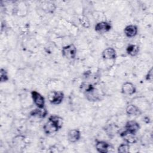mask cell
<instances>
[{"label": "cell", "instance_id": "obj_11", "mask_svg": "<svg viewBox=\"0 0 153 153\" xmlns=\"http://www.w3.org/2000/svg\"><path fill=\"white\" fill-rule=\"evenodd\" d=\"M137 30L138 29L136 26L133 25H129L124 28V32L127 37L133 38L137 35Z\"/></svg>", "mask_w": 153, "mask_h": 153}, {"label": "cell", "instance_id": "obj_21", "mask_svg": "<svg viewBox=\"0 0 153 153\" xmlns=\"http://www.w3.org/2000/svg\"><path fill=\"white\" fill-rule=\"evenodd\" d=\"M152 78H153V74H152V68H151L147 73L145 78L146 81H148L149 82L152 81Z\"/></svg>", "mask_w": 153, "mask_h": 153}, {"label": "cell", "instance_id": "obj_8", "mask_svg": "<svg viewBox=\"0 0 153 153\" xmlns=\"http://www.w3.org/2000/svg\"><path fill=\"white\" fill-rule=\"evenodd\" d=\"M102 56L105 60H114L117 57L116 51L112 47H108L103 51Z\"/></svg>", "mask_w": 153, "mask_h": 153}, {"label": "cell", "instance_id": "obj_2", "mask_svg": "<svg viewBox=\"0 0 153 153\" xmlns=\"http://www.w3.org/2000/svg\"><path fill=\"white\" fill-rule=\"evenodd\" d=\"M64 98V94L61 91H53L48 96L49 102L53 105H59L62 103Z\"/></svg>", "mask_w": 153, "mask_h": 153}, {"label": "cell", "instance_id": "obj_1", "mask_svg": "<svg viewBox=\"0 0 153 153\" xmlns=\"http://www.w3.org/2000/svg\"><path fill=\"white\" fill-rule=\"evenodd\" d=\"M62 54L68 59H74L76 54V48L73 44L66 45L62 49Z\"/></svg>", "mask_w": 153, "mask_h": 153}, {"label": "cell", "instance_id": "obj_13", "mask_svg": "<svg viewBox=\"0 0 153 153\" xmlns=\"http://www.w3.org/2000/svg\"><path fill=\"white\" fill-rule=\"evenodd\" d=\"M110 147V145L105 141H97L96 143V148L99 152L106 153L108 152V149Z\"/></svg>", "mask_w": 153, "mask_h": 153}, {"label": "cell", "instance_id": "obj_4", "mask_svg": "<svg viewBox=\"0 0 153 153\" xmlns=\"http://www.w3.org/2000/svg\"><path fill=\"white\" fill-rule=\"evenodd\" d=\"M120 135L127 143L133 144L136 143L137 141V137L136 136L135 134H132L126 131V130L124 131H121L120 133Z\"/></svg>", "mask_w": 153, "mask_h": 153}, {"label": "cell", "instance_id": "obj_12", "mask_svg": "<svg viewBox=\"0 0 153 153\" xmlns=\"http://www.w3.org/2000/svg\"><path fill=\"white\" fill-rule=\"evenodd\" d=\"M47 114H48L47 110L45 108H37L30 112V116L39 118H45L47 116Z\"/></svg>", "mask_w": 153, "mask_h": 153}, {"label": "cell", "instance_id": "obj_14", "mask_svg": "<svg viewBox=\"0 0 153 153\" xmlns=\"http://www.w3.org/2000/svg\"><path fill=\"white\" fill-rule=\"evenodd\" d=\"M104 130L109 137L112 138L118 133L119 128L117 125L111 124L105 127Z\"/></svg>", "mask_w": 153, "mask_h": 153}, {"label": "cell", "instance_id": "obj_6", "mask_svg": "<svg viewBox=\"0 0 153 153\" xmlns=\"http://www.w3.org/2000/svg\"><path fill=\"white\" fill-rule=\"evenodd\" d=\"M136 89L133 84L130 82H124L121 87V92L122 93L131 96L136 93Z\"/></svg>", "mask_w": 153, "mask_h": 153}, {"label": "cell", "instance_id": "obj_9", "mask_svg": "<svg viewBox=\"0 0 153 153\" xmlns=\"http://www.w3.org/2000/svg\"><path fill=\"white\" fill-rule=\"evenodd\" d=\"M81 137V132L78 129H72L68 133V138L70 142L75 143L79 140Z\"/></svg>", "mask_w": 153, "mask_h": 153}, {"label": "cell", "instance_id": "obj_10", "mask_svg": "<svg viewBox=\"0 0 153 153\" xmlns=\"http://www.w3.org/2000/svg\"><path fill=\"white\" fill-rule=\"evenodd\" d=\"M43 130L44 133L46 134L50 135L57 132L59 130V128L51 121L49 120L44 125Z\"/></svg>", "mask_w": 153, "mask_h": 153}, {"label": "cell", "instance_id": "obj_20", "mask_svg": "<svg viewBox=\"0 0 153 153\" xmlns=\"http://www.w3.org/2000/svg\"><path fill=\"white\" fill-rule=\"evenodd\" d=\"M130 149V146L128 143H121L118 148V152L121 153L128 152Z\"/></svg>", "mask_w": 153, "mask_h": 153}, {"label": "cell", "instance_id": "obj_15", "mask_svg": "<svg viewBox=\"0 0 153 153\" xmlns=\"http://www.w3.org/2000/svg\"><path fill=\"white\" fill-rule=\"evenodd\" d=\"M126 113L129 115H139L142 114L140 109L134 105H128L126 109Z\"/></svg>", "mask_w": 153, "mask_h": 153}, {"label": "cell", "instance_id": "obj_16", "mask_svg": "<svg viewBox=\"0 0 153 153\" xmlns=\"http://www.w3.org/2000/svg\"><path fill=\"white\" fill-rule=\"evenodd\" d=\"M84 94L85 95L87 99L89 101L96 102V101H98V100H100V94L98 93L97 91H96V88H94L93 90H92L88 93H85Z\"/></svg>", "mask_w": 153, "mask_h": 153}, {"label": "cell", "instance_id": "obj_18", "mask_svg": "<svg viewBox=\"0 0 153 153\" xmlns=\"http://www.w3.org/2000/svg\"><path fill=\"white\" fill-rule=\"evenodd\" d=\"M126 51L131 56H136L139 51V47L135 44H130L126 48Z\"/></svg>", "mask_w": 153, "mask_h": 153}, {"label": "cell", "instance_id": "obj_17", "mask_svg": "<svg viewBox=\"0 0 153 153\" xmlns=\"http://www.w3.org/2000/svg\"><path fill=\"white\" fill-rule=\"evenodd\" d=\"M48 120L53 123L59 130L62 128L63 126V119L60 117L56 115H51L48 117Z\"/></svg>", "mask_w": 153, "mask_h": 153}, {"label": "cell", "instance_id": "obj_5", "mask_svg": "<svg viewBox=\"0 0 153 153\" xmlns=\"http://www.w3.org/2000/svg\"><path fill=\"white\" fill-rule=\"evenodd\" d=\"M112 27L111 25L107 22H100L97 23L94 26L96 32L100 33H104L111 30Z\"/></svg>", "mask_w": 153, "mask_h": 153}, {"label": "cell", "instance_id": "obj_19", "mask_svg": "<svg viewBox=\"0 0 153 153\" xmlns=\"http://www.w3.org/2000/svg\"><path fill=\"white\" fill-rule=\"evenodd\" d=\"M8 76L7 71L4 69L1 68L0 70V81L1 82H5L8 80Z\"/></svg>", "mask_w": 153, "mask_h": 153}, {"label": "cell", "instance_id": "obj_7", "mask_svg": "<svg viewBox=\"0 0 153 153\" xmlns=\"http://www.w3.org/2000/svg\"><path fill=\"white\" fill-rule=\"evenodd\" d=\"M140 128V125L135 121H128L126 123L125 130L132 134H136Z\"/></svg>", "mask_w": 153, "mask_h": 153}, {"label": "cell", "instance_id": "obj_3", "mask_svg": "<svg viewBox=\"0 0 153 153\" xmlns=\"http://www.w3.org/2000/svg\"><path fill=\"white\" fill-rule=\"evenodd\" d=\"M31 96L33 103L38 108H44L45 99L39 93L35 90H33L31 91Z\"/></svg>", "mask_w": 153, "mask_h": 153}]
</instances>
